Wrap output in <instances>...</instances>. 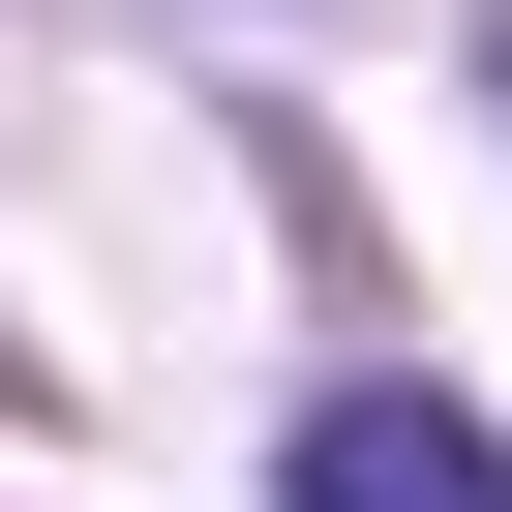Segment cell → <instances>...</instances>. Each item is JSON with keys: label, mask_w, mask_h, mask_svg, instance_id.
I'll return each instance as SVG.
<instances>
[{"label": "cell", "mask_w": 512, "mask_h": 512, "mask_svg": "<svg viewBox=\"0 0 512 512\" xmlns=\"http://www.w3.org/2000/svg\"><path fill=\"white\" fill-rule=\"evenodd\" d=\"M272 482H302V512H512V452H482L452 392H302Z\"/></svg>", "instance_id": "obj_1"}]
</instances>
